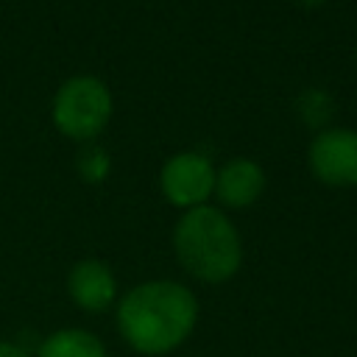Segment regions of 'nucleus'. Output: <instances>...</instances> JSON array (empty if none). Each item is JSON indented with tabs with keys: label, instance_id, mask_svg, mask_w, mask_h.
I'll use <instances>...</instances> for the list:
<instances>
[{
	"label": "nucleus",
	"instance_id": "nucleus-10",
	"mask_svg": "<svg viewBox=\"0 0 357 357\" xmlns=\"http://www.w3.org/2000/svg\"><path fill=\"white\" fill-rule=\"evenodd\" d=\"M0 357H28V351L17 343H8V340H0Z\"/></svg>",
	"mask_w": 357,
	"mask_h": 357
},
{
	"label": "nucleus",
	"instance_id": "nucleus-8",
	"mask_svg": "<svg viewBox=\"0 0 357 357\" xmlns=\"http://www.w3.org/2000/svg\"><path fill=\"white\" fill-rule=\"evenodd\" d=\"M36 357H106V349L86 329H59L39 343Z\"/></svg>",
	"mask_w": 357,
	"mask_h": 357
},
{
	"label": "nucleus",
	"instance_id": "nucleus-3",
	"mask_svg": "<svg viewBox=\"0 0 357 357\" xmlns=\"http://www.w3.org/2000/svg\"><path fill=\"white\" fill-rule=\"evenodd\" d=\"M114 112L112 92L98 75H73L67 78L50 103L53 126L75 142H95V137L109 126Z\"/></svg>",
	"mask_w": 357,
	"mask_h": 357
},
{
	"label": "nucleus",
	"instance_id": "nucleus-2",
	"mask_svg": "<svg viewBox=\"0 0 357 357\" xmlns=\"http://www.w3.org/2000/svg\"><path fill=\"white\" fill-rule=\"evenodd\" d=\"M173 251L178 265L198 282L223 284L243 265V240L229 215L218 206L181 212L173 226Z\"/></svg>",
	"mask_w": 357,
	"mask_h": 357
},
{
	"label": "nucleus",
	"instance_id": "nucleus-5",
	"mask_svg": "<svg viewBox=\"0 0 357 357\" xmlns=\"http://www.w3.org/2000/svg\"><path fill=\"white\" fill-rule=\"evenodd\" d=\"M307 165L326 187H357V128H321L307 148Z\"/></svg>",
	"mask_w": 357,
	"mask_h": 357
},
{
	"label": "nucleus",
	"instance_id": "nucleus-4",
	"mask_svg": "<svg viewBox=\"0 0 357 357\" xmlns=\"http://www.w3.org/2000/svg\"><path fill=\"white\" fill-rule=\"evenodd\" d=\"M215 165L201 151H178L159 170L162 195L178 209L204 206L215 195Z\"/></svg>",
	"mask_w": 357,
	"mask_h": 357
},
{
	"label": "nucleus",
	"instance_id": "nucleus-11",
	"mask_svg": "<svg viewBox=\"0 0 357 357\" xmlns=\"http://www.w3.org/2000/svg\"><path fill=\"white\" fill-rule=\"evenodd\" d=\"M298 3H304V6H321L324 0H298Z\"/></svg>",
	"mask_w": 357,
	"mask_h": 357
},
{
	"label": "nucleus",
	"instance_id": "nucleus-1",
	"mask_svg": "<svg viewBox=\"0 0 357 357\" xmlns=\"http://www.w3.org/2000/svg\"><path fill=\"white\" fill-rule=\"evenodd\" d=\"M198 324L195 293L173 279H151L134 284L117 298L120 337L145 357L176 351Z\"/></svg>",
	"mask_w": 357,
	"mask_h": 357
},
{
	"label": "nucleus",
	"instance_id": "nucleus-6",
	"mask_svg": "<svg viewBox=\"0 0 357 357\" xmlns=\"http://www.w3.org/2000/svg\"><path fill=\"white\" fill-rule=\"evenodd\" d=\"M67 293L84 312H103L117 301V279L100 259H78L67 273Z\"/></svg>",
	"mask_w": 357,
	"mask_h": 357
},
{
	"label": "nucleus",
	"instance_id": "nucleus-9",
	"mask_svg": "<svg viewBox=\"0 0 357 357\" xmlns=\"http://www.w3.org/2000/svg\"><path fill=\"white\" fill-rule=\"evenodd\" d=\"M75 170L86 184H103L112 170L109 151L98 142H84V148L78 151V159H75Z\"/></svg>",
	"mask_w": 357,
	"mask_h": 357
},
{
	"label": "nucleus",
	"instance_id": "nucleus-7",
	"mask_svg": "<svg viewBox=\"0 0 357 357\" xmlns=\"http://www.w3.org/2000/svg\"><path fill=\"white\" fill-rule=\"evenodd\" d=\"M265 190V170L245 156H234L215 170V195L226 209L251 206Z\"/></svg>",
	"mask_w": 357,
	"mask_h": 357
}]
</instances>
